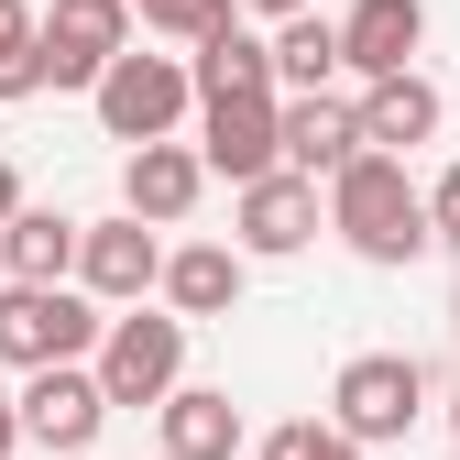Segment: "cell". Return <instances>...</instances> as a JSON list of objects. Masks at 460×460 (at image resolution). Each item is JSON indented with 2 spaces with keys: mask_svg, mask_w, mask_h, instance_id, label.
<instances>
[{
  "mask_svg": "<svg viewBox=\"0 0 460 460\" xmlns=\"http://www.w3.org/2000/svg\"><path fill=\"white\" fill-rule=\"evenodd\" d=\"M329 230H340V242H351L373 274H406V263L438 242V219H428V187H417L394 154H362L351 176L329 187Z\"/></svg>",
  "mask_w": 460,
  "mask_h": 460,
  "instance_id": "1",
  "label": "cell"
},
{
  "mask_svg": "<svg viewBox=\"0 0 460 460\" xmlns=\"http://www.w3.org/2000/svg\"><path fill=\"white\" fill-rule=\"evenodd\" d=\"M99 340H110V318L88 285H0V362L22 384L55 362H99Z\"/></svg>",
  "mask_w": 460,
  "mask_h": 460,
  "instance_id": "2",
  "label": "cell"
},
{
  "mask_svg": "<svg viewBox=\"0 0 460 460\" xmlns=\"http://www.w3.org/2000/svg\"><path fill=\"white\" fill-rule=\"evenodd\" d=\"M417 406H428L417 351H351V362H340V384H329V428L362 438V449H394V438L417 428Z\"/></svg>",
  "mask_w": 460,
  "mask_h": 460,
  "instance_id": "3",
  "label": "cell"
},
{
  "mask_svg": "<svg viewBox=\"0 0 460 460\" xmlns=\"http://www.w3.org/2000/svg\"><path fill=\"white\" fill-rule=\"evenodd\" d=\"M99 132L110 143H176V121H187V110H198V77H187V55H121V66H110L99 77Z\"/></svg>",
  "mask_w": 460,
  "mask_h": 460,
  "instance_id": "4",
  "label": "cell"
},
{
  "mask_svg": "<svg viewBox=\"0 0 460 460\" xmlns=\"http://www.w3.org/2000/svg\"><path fill=\"white\" fill-rule=\"evenodd\" d=\"M88 373L110 384V406H164V394L187 384V318L176 307H121Z\"/></svg>",
  "mask_w": 460,
  "mask_h": 460,
  "instance_id": "5",
  "label": "cell"
},
{
  "mask_svg": "<svg viewBox=\"0 0 460 460\" xmlns=\"http://www.w3.org/2000/svg\"><path fill=\"white\" fill-rule=\"evenodd\" d=\"M132 55V0H44V88H88Z\"/></svg>",
  "mask_w": 460,
  "mask_h": 460,
  "instance_id": "6",
  "label": "cell"
},
{
  "mask_svg": "<svg viewBox=\"0 0 460 460\" xmlns=\"http://www.w3.org/2000/svg\"><path fill=\"white\" fill-rule=\"evenodd\" d=\"M198 154L208 176H230V198L285 176V99H198Z\"/></svg>",
  "mask_w": 460,
  "mask_h": 460,
  "instance_id": "7",
  "label": "cell"
},
{
  "mask_svg": "<svg viewBox=\"0 0 460 460\" xmlns=\"http://www.w3.org/2000/svg\"><path fill=\"white\" fill-rule=\"evenodd\" d=\"M99 417H110V384H99L88 362H55V373H33V384H22V438H33V449H55V460H88Z\"/></svg>",
  "mask_w": 460,
  "mask_h": 460,
  "instance_id": "8",
  "label": "cell"
},
{
  "mask_svg": "<svg viewBox=\"0 0 460 460\" xmlns=\"http://www.w3.org/2000/svg\"><path fill=\"white\" fill-rule=\"evenodd\" d=\"M77 285L99 307H143L154 285H164V242H154V219H88V252H77Z\"/></svg>",
  "mask_w": 460,
  "mask_h": 460,
  "instance_id": "9",
  "label": "cell"
},
{
  "mask_svg": "<svg viewBox=\"0 0 460 460\" xmlns=\"http://www.w3.org/2000/svg\"><path fill=\"white\" fill-rule=\"evenodd\" d=\"M230 230H242V252H252V263H285V252H307L318 230H329V208H318L307 176H263V187L230 198Z\"/></svg>",
  "mask_w": 460,
  "mask_h": 460,
  "instance_id": "10",
  "label": "cell"
},
{
  "mask_svg": "<svg viewBox=\"0 0 460 460\" xmlns=\"http://www.w3.org/2000/svg\"><path fill=\"white\" fill-rule=\"evenodd\" d=\"M417 44H428V0H351V12H340V66H351L362 88L406 77Z\"/></svg>",
  "mask_w": 460,
  "mask_h": 460,
  "instance_id": "11",
  "label": "cell"
},
{
  "mask_svg": "<svg viewBox=\"0 0 460 460\" xmlns=\"http://www.w3.org/2000/svg\"><path fill=\"white\" fill-rule=\"evenodd\" d=\"M373 143H362V99H285V176H351V164H362Z\"/></svg>",
  "mask_w": 460,
  "mask_h": 460,
  "instance_id": "12",
  "label": "cell"
},
{
  "mask_svg": "<svg viewBox=\"0 0 460 460\" xmlns=\"http://www.w3.org/2000/svg\"><path fill=\"white\" fill-rule=\"evenodd\" d=\"M198 198H208V154H198V143H143V154H121V208H132V219L176 230Z\"/></svg>",
  "mask_w": 460,
  "mask_h": 460,
  "instance_id": "13",
  "label": "cell"
},
{
  "mask_svg": "<svg viewBox=\"0 0 460 460\" xmlns=\"http://www.w3.org/2000/svg\"><path fill=\"white\" fill-rule=\"evenodd\" d=\"M242 285H252L242 242H176V252H164V307H176V318H230Z\"/></svg>",
  "mask_w": 460,
  "mask_h": 460,
  "instance_id": "14",
  "label": "cell"
},
{
  "mask_svg": "<svg viewBox=\"0 0 460 460\" xmlns=\"http://www.w3.org/2000/svg\"><path fill=\"white\" fill-rule=\"evenodd\" d=\"M77 252H88V219H66V208H22L12 230H0V274L12 285H66Z\"/></svg>",
  "mask_w": 460,
  "mask_h": 460,
  "instance_id": "15",
  "label": "cell"
},
{
  "mask_svg": "<svg viewBox=\"0 0 460 460\" xmlns=\"http://www.w3.org/2000/svg\"><path fill=\"white\" fill-rule=\"evenodd\" d=\"M154 417H164V460H242V406L219 384H176Z\"/></svg>",
  "mask_w": 460,
  "mask_h": 460,
  "instance_id": "16",
  "label": "cell"
},
{
  "mask_svg": "<svg viewBox=\"0 0 460 460\" xmlns=\"http://www.w3.org/2000/svg\"><path fill=\"white\" fill-rule=\"evenodd\" d=\"M362 143L373 154H394V164H406L417 143H438V88L406 66V77H384V88H362Z\"/></svg>",
  "mask_w": 460,
  "mask_h": 460,
  "instance_id": "17",
  "label": "cell"
},
{
  "mask_svg": "<svg viewBox=\"0 0 460 460\" xmlns=\"http://www.w3.org/2000/svg\"><path fill=\"white\" fill-rule=\"evenodd\" d=\"M187 77H198V99H274V44L230 22L219 44H198V55H187Z\"/></svg>",
  "mask_w": 460,
  "mask_h": 460,
  "instance_id": "18",
  "label": "cell"
},
{
  "mask_svg": "<svg viewBox=\"0 0 460 460\" xmlns=\"http://www.w3.org/2000/svg\"><path fill=\"white\" fill-rule=\"evenodd\" d=\"M329 77H340V22H318V12L274 22V88L285 99H329Z\"/></svg>",
  "mask_w": 460,
  "mask_h": 460,
  "instance_id": "19",
  "label": "cell"
},
{
  "mask_svg": "<svg viewBox=\"0 0 460 460\" xmlns=\"http://www.w3.org/2000/svg\"><path fill=\"white\" fill-rule=\"evenodd\" d=\"M44 88V12L33 0H0V110Z\"/></svg>",
  "mask_w": 460,
  "mask_h": 460,
  "instance_id": "20",
  "label": "cell"
},
{
  "mask_svg": "<svg viewBox=\"0 0 460 460\" xmlns=\"http://www.w3.org/2000/svg\"><path fill=\"white\" fill-rule=\"evenodd\" d=\"M132 22H143V33H164V44H187V55H198V44H219L230 22H242V0H132Z\"/></svg>",
  "mask_w": 460,
  "mask_h": 460,
  "instance_id": "21",
  "label": "cell"
},
{
  "mask_svg": "<svg viewBox=\"0 0 460 460\" xmlns=\"http://www.w3.org/2000/svg\"><path fill=\"white\" fill-rule=\"evenodd\" d=\"M263 460H373V449L340 438L329 417H285V428H263Z\"/></svg>",
  "mask_w": 460,
  "mask_h": 460,
  "instance_id": "22",
  "label": "cell"
},
{
  "mask_svg": "<svg viewBox=\"0 0 460 460\" xmlns=\"http://www.w3.org/2000/svg\"><path fill=\"white\" fill-rule=\"evenodd\" d=\"M428 219H438V242H449V252H460V164H449V176H438V187H428Z\"/></svg>",
  "mask_w": 460,
  "mask_h": 460,
  "instance_id": "23",
  "label": "cell"
},
{
  "mask_svg": "<svg viewBox=\"0 0 460 460\" xmlns=\"http://www.w3.org/2000/svg\"><path fill=\"white\" fill-rule=\"evenodd\" d=\"M22 449V394H0V460Z\"/></svg>",
  "mask_w": 460,
  "mask_h": 460,
  "instance_id": "24",
  "label": "cell"
},
{
  "mask_svg": "<svg viewBox=\"0 0 460 460\" xmlns=\"http://www.w3.org/2000/svg\"><path fill=\"white\" fill-rule=\"evenodd\" d=\"M22 208H33V198H22V176H12V164H0V230H12Z\"/></svg>",
  "mask_w": 460,
  "mask_h": 460,
  "instance_id": "25",
  "label": "cell"
},
{
  "mask_svg": "<svg viewBox=\"0 0 460 460\" xmlns=\"http://www.w3.org/2000/svg\"><path fill=\"white\" fill-rule=\"evenodd\" d=\"M242 12H274V22H296V12H307V0H242Z\"/></svg>",
  "mask_w": 460,
  "mask_h": 460,
  "instance_id": "26",
  "label": "cell"
},
{
  "mask_svg": "<svg viewBox=\"0 0 460 460\" xmlns=\"http://www.w3.org/2000/svg\"><path fill=\"white\" fill-rule=\"evenodd\" d=\"M449 460H460V428H449Z\"/></svg>",
  "mask_w": 460,
  "mask_h": 460,
  "instance_id": "27",
  "label": "cell"
},
{
  "mask_svg": "<svg viewBox=\"0 0 460 460\" xmlns=\"http://www.w3.org/2000/svg\"><path fill=\"white\" fill-rule=\"evenodd\" d=\"M449 318H460V296H449Z\"/></svg>",
  "mask_w": 460,
  "mask_h": 460,
  "instance_id": "28",
  "label": "cell"
}]
</instances>
